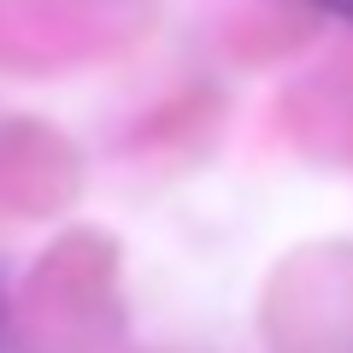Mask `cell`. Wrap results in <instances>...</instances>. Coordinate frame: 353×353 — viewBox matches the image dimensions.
I'll return each instance as SVG.
<instances>
[{"label":"cell","mask_w":353,"mask_h":353,"mask_svg":"<svg viewBox=\"0 0 353 353\" xmlns=\"http://www.w3.org/2000/svg\"><path fill=\"white\" fill-rule=\"evenodd\" d=\"M0 336H6V306H0Z\"/></svg>","instance_id":"cell-2"},{"label":"cell","mask_w":353,"mask_h":353,"mask_svg":"<svg viewBox=\"0 0 353 353\" xmlns=\"http://www.w3.org/2000/svg\"><path fill=\"white\" fill-rule=\"evenodd\" d=\"M312 6H324V12H336V18H353V0H312Z\"/></svg>","instance_id":"cell-1"}]
</instances>
